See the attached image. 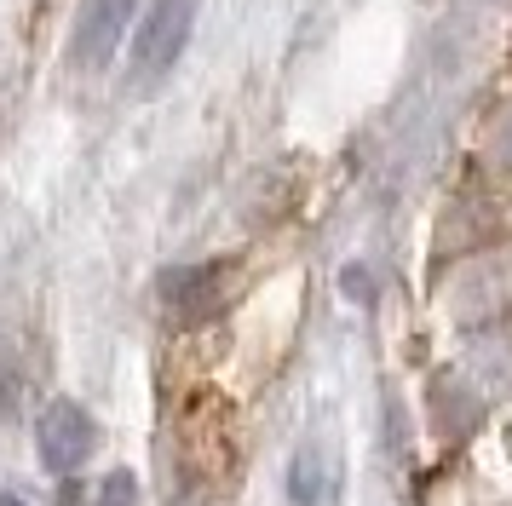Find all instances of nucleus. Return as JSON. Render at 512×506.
Wrapping results in <instances>:
<instances>
[{
    "mask_svg": "<svg viewBox=\"0 0 512 506\" xmlns=\"http://www.w3.org/2000/svg\"><path fill=\"white\" fill-rule=\"evenodd\" d=\"M196 6L202 0H156L139 18V35H133V81L139 87H156L167 69L185 58L190 29H196Z\"/></svg>",
    "mask_w": 512,
    "mask_h": 506,
    "instance_id": "obj_1",
    "label": "nucleus"
},
{
    "mask_svg": "<svg viewBox=\"0 0 512 506\" xmlns=\"http://www.w3.org/2000/svg\"><path fill=\"white\" fill-rule=\"evenodd\" d=\"M35 443H41V460H47V472H75L81 460L93 455L98 443V426L93 414L81 409V403H70V397H52L47 409H41V420H35Z\"/></svg>",
    "mask_w": 512,
    "mask_h": 506,
    "instance_id": "obj_2",
    "label": "nucleus"
},
{
    "mask_svg": "<svg viewBox=\"0 0 512 506\" xmlns=\"http://www.w3.org/2000/svg\"><path fill=\"white\" fill-rule=\"evenodd\" d=\"M133 18H139V0H87L81 6V18H75V64L81 69H104L110 58H116L121 35L133 29Z\"/></svg>",
    "mask_w": 512,
    "mask_h": 506,
    "instance_id": "obj_3",
    "label": "nucleus"
},
{
    "mask_svg": "<svg viewBox=\"0 0 512 506\" xmlns=\"http://www.w3.org/2000/svg\"><path fill=\"white\" fill-rule=\"evenodd\" d=\"M225 282H231V259H208V265H185V271L162 276V299L179 322H202L225 305Z\"/></svg>",
    "mask_w": 512,
    "mask_h": 506,
    "instance_id": "obj_4",
    "label": "nucleus"
},
{
    "mask_svg": "<svg viewBox=\"0 0 512 506\" xmlns=\"http://www.w3.org/2000/svg\"><path fill=\"white\" fill-rule=\"evenodd\" d=\"M323 489H328V483H323V472H317V460L300 455V460H294V472H288V495H294L300 506H317V501H323Z\"/></svg>",
    "mask_w": 512,
    "mask_h": 506,
    "instance_id": "obj_5",
    "label": "nucleus"
},
{
    "mask_svg": "<svg viewBox=\"0 0 512 506\" xmlns=\"http://www.w3.org/2000/svg\"><path fill=\"white\" fill-rule=\"evenodd\" d=\"M139 501V483L133 472H110V478L98 483V506H133Z\"/></svg>",
    "mask_w": 512,
    "mask_h": 506,
    "instance_id": "obj_6",
    "label": "nucleus"
},
{
    "mask_svg": "<svg viewBox=\"0 0 512 506\" xmlns=\"http://www.w3.org/2000/svg\"><path fill=\"white\" fill-rule=\"evenodd\" d=\"M0 506H24V501H18V495H0Z\"/></svg>",
    "mask_w": 512,
    "mask_h": 506,
    "instance_id": "obj_7",
    "label": "nucleus"
}]
</instances>
